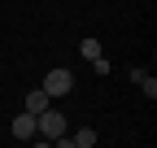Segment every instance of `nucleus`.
Instances as JSON below:
<instances>
[{"label":"nucleus","instance_id":"3","mask_svg":"<svg viewBox=\"0 0 157 148\" xmlns=\"http://www.w3.org/2000/svg\"><path fill=\"white\" fill-rule=\"evenodd\" d=\"M13 139H35V113L22 109V113L13 118Z\"/></svg>","mask_w":157,"mask_h":148},{"label":"nucleus","instance_id":"4","mask_svg":"<svg viewBox=\"0 0 157 148\" xmlns=\"http://www.w3.org/2000/svg\"><path fill=\"white\" fill-rule=\"evenodd\" d=\"M52 105V96H48V91L44 87H39V91H31V96L22 100V109H26V113H44V109Z\"/></svg>","mask_w":157,"mask_h":148},{"label":"nucleus","instance_id":"6","mask_svg":"<svg viewBox=\"0 0 157 148\" xmlns=\"http://www.w3.org/2000/svg\"><path fill=\"white\" fill-rule=\"evenodd\" d=\"M78 57H83V61H96V57H101V39H78Z\"/></svg>","mask_w":157,"mask_h":148},{"label":"nucleus","instance_id":"8","mask_svg":"<svg viewBox=\"0 0 157 148\" xmlns=\"http://www.w3.org/2000/svg\"><path fill=\"white\" fill-rule=\"evenodd\" d=\"M140 87H144V100H157V79H148V74H144Z\"/></svg>","mask_w":157,"mask_h":148},{"label":"nucleus","instance_id":"5","mask_svg":"<svg viewBox=\"0 0 157 148\" xmlns=\"http://www.w3.org/2000/svg\"><path fill=\"white\" fill-rule=\"evenodd\" d=\"M96 139H101V135H96L92 126H83V131H78V135H66V148H92Z\"/></svg>","mask_w":157,"mask_h":148},{"label":"nucleus","instance_id":"1","mask_svg":"<svg viewBox=\"0 0 157 148\" xmlns=\"http://www.w3.org/2000/svg\"><path fill=\"white\" fill-rule=\"evenodd\" d=\"M35 135L39 139H57V135H66V113L61 109H44V113H35Z\"/></svg>","mask_w":157,"mask_h":148},{"label":"nucleus","instance_id":"7","mask_svg":"<svg viewBox=\"0 0 157 148\" xmlns=\"http://www.w3.org/2000/svg\"><path fill=\"white\" fill-rule=\"evenodd\" d=\"M92 70H96V74H101V79H105V74H109V70H113V61H109V57H105V52H101V57H96V61H92Z\"/></svg>","mask_w":157,"mask_h":148},{"label":"nucleus","instance_id":"2","mask_svg":"<svg viewBox=\"0 0 157 148\" xmlns=\"http://www.w3.org/2000/svg\"><path fill=\"white\" fill-rule=\"evenodd\" d=\"M70 87H74V74L70 70H61V65H52L48 74H44V91L57 100V96H70Z\"/></svg>","mask_w":157,"mask_h":148}]
</instances>
